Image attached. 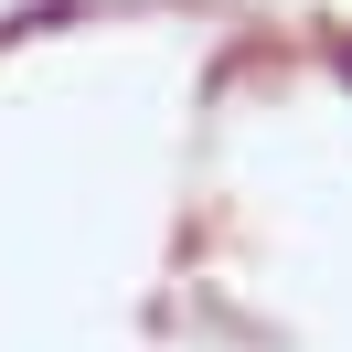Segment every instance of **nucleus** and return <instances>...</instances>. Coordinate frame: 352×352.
I'll use <instances>...</instances> for the list:
<instances>
[{
    "label": "nucleus",
    "mask_w": 352,
    "mask_h": 352,
    "mask_svg": "<svg viewBox=\"0 0 352 352\" xmlns=\"http://www.w3.org/2000/svg\"><path fill=\"white\" fill-rule=\"evenodd\" d=\"M342 75H352V54H342Z\"/></svg>",
    "instance_id": "obj_1"
}]
</instances>
